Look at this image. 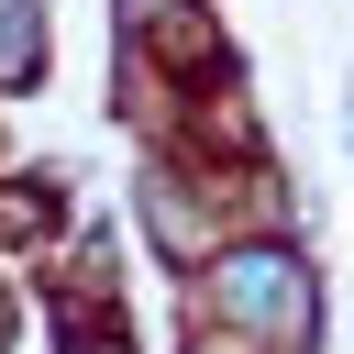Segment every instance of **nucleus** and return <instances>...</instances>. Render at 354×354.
<instances>
[{"label":"nucleus","mask_w":354,"mask_h":354,"mask_svg":"<svg viewBox=\"0 0 354 354\" xmlns=\"http://www.w3.org/2000/svg\"><path fill=\"white\" fill-rule=\"evenodd\" d=\"M221 299H232V310H254L266 332H299V310H310V299H299V277H288L277 254H243V266L221 277Z\"/></svg>","instance_id":"obj_1"}]
</instances>
